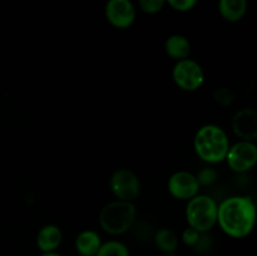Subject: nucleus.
Masks as SVG:
<instances>
[{
  "label": "nucleus",
  "mask_w": 257,
  "mask_h": 256,
  "mask_svg": "<svg viewBox=\"0 0 257 256\" xmlns=\"http://www.w3.org/2000/svg\"><path fill=\"white\" fill-rule=\"evenodd\" d=\"M218 13L228 23H237L245 18L248 9V0H218Z\"/></svg>",
  "instance_id": "obj_13"
},
{
  "label": "nucleus",
  "mask_w": 257,
  "mask_h": 256,
  "mask_svg": "<svg viewBox=\"0 0 257 256\" xmlns=\"http://www.w3.org/2000/svg\"><path fill=\"white\" fill-rule=\"evenodd\" d=\"M153 242L162 253H176L180 245V238L171 228L161 227L153 233Z\"/></svg>",
  "instance_id": "obj_15"
},
{
  "label": "nucleus",
  "mask_w": 257,
  "mask_h": 256,
  "mask_svg": "<svg viewBox=\"0 0 257 256\" xmlns=\"http://www.w3.org/2000/svg\"><path fill=\"white\" fill-rule=\"evenodd\" d=\"M217 171L212 167H206L202 168L200 172L196 175L198 181V185L200 187H206V186H211L216 182L217 180Z\"/></svg>",
  "instance_id": "obj_19"
},
{
  "label": "nucleus",
  "mask_w": 257,
  "mask_h": 256,
  "mask_svg": "<svg viewBox=\"0 0 257 256\" xmlns=\"http://www.w3.org/2000/svg\"><path fill=\"white\" fill-rule=\"evenodd\" d=\"M232 131L240 140L255 141L257 138V112L253 108H241L233 114Z\"/></svg>",
  "instance_id": "obj_10"
},
{
  "label": "nucleus",
  "mask_w": 257,
  "mask_h": 256,
  "mask_svg": "<svg viewBox=\"0 0 257 256\" xmlns=\"http://www.w3.org/2000/svg\"><path fill=\"white\" fill-rule=\"evenodd\" d=\"M99 226L104 232L112 236L127 233L137 221V207L135 202L115 200L107 203L98 216Z\"/></svg>",
  "instance_id": "obj_3"
},
{
  "label": "nucleus",
  "mask_w": 257,
  "mask_h": 256,
  "mask_svg": "<svg viewBox=\"0 0 257 256\" xmlns=\"http://www.w3.org/2000/svg\"><path fill=\"white\" fill-rule=\"evenodd\" d=\"M78 256H84V255H78Z\"/></svg>",
  "instance_id": "obj_24"
},
{
  "label": "nucleus",
  "mask_w": 257,
  "mask_h": 256,
  "mask_svg": "<svg viewBox=\"0 0 257 256\" xmlns=\"http://www.w3.org/2000/svg\"><path fill=\"white\" fill-rule=\"evenodd\" d=\"M191 50H192L191 42L186 35L172 34L165 42L166 54L176 62L190 58Z\"/></svg>",
  "instance_id": "obj_12"
},
{
  "label": "nucleus",
  "mask_w": 257,
  "mask_h": 256,
  "mask_svg": "<svg viewBox=\"0 0 257 256\" xmlns=\"http://www.w3.org/2000/svg\"><path fill=\"white\" fill-rule=\"evenodd\" d=\"M107 22L115 29H128L137 19V9L132 0H107L104 7Z\"/></svg>",
  "instance_id": "obj_8"
},
{
  "label": "nucleus",
  "mask_w": 257,
  "mask_h": 256,
  "mask_svg": "<svg viewBox=\"0 0 257 256\" xmlns=\"http://www.w3.org/2000/svg\"><path fill=\"white\" fill-rule=\"evenodd\" d=\"M201 235H202V233L198 232L197 230H195V228L187 226V227H186L185 230L182 231V235H181V240H182V242L185 243L186 246H190V247H195V245L198 242V240H200Z\"/></svg>",
  "instance_id": "obj_21"
},
{
  "label": "nucleus",
  "mask_w": 257,
  "mask_h": 256,
  "mask_svg": "<svg viewBox=\"0 0 257 256\" xmlns=\"http://www.w3.org/2000/svg\"><path fill=\"white\" fill-rule=\"evenodd\" d=\"M40 256H63L62 253L57 252V251H52V252H42Z\"/></svg>",
  "instance_id": "obj_22"
},
{
  "label": "nucleus",
  "mask_w": 257,
  "mask_h": 256,
  "mask_svg": "<svg viewBox=\"0 0 257 256\" xmlns=\"http://www.w3.org/2000/svg\"><path fill=\"white\" fill-rule=\"evenodd\" d=\"M109 187L117 200L133 202L141 193V180L130 168H118L109 178Z\"/></svg>",
  "instance_id": "obj_6"
},
{
  "label": "nucleus",
  "mask_w": 257,
  "mask_h": 256,
  "mask_svg": "<svg viewBox=\"0 0 257 256\" xmlns=\"http://www.w3.org/2000/svg\"><path fill=\"white\" fill-rule=\"evenodd\" d=\"M166 7V0H138V8L145 14H158Z\"/></svg>",
  "instance_id": "obj_18"
},
{
  "label": "nucleus",
  "mask_w": 257,
  "mask_h": 256,
  "mask_svg": "<svg viewBox=\"0 0 257 256\" xmlns=\"http://www.w3.org/2000/svg\"><path fill=\"white\" fill-rule=\"evenodd\" d=\"M167 190L173 198L188 201L200 193V185L195 173L188 171H177L167 181Z\"/></svg>",
  "instance_id": "obj_9"
},
{
  "label": "nucleus",
  "mask_w": 257,
  "mask_h": 256,
  "mask_svg": "<svg viewBox=\"0 0 257 256\" xmlns=\"http://www.w3.org/2000/svg\"><path fill=\"white\" fill-rule=\"evenodd\" d=\"M172 79L180 89L196 92L205 83V70L201 64L191 58L177 60L172 68Z\"/></svg>",
  "instance_id": "obj_5"
},
{
  "label": "nucleus",
  "mask_w": 257,
  "mask_h": 256,
  "mask_svg": "<svg viewBox=\"0 0 257 256\" xmlns=\"http://www.w3.org/2000/svg\"><path fill=\"white\" fill-rule=\"evenodd\" d=\"M213 99L221 107H230L236 99V94L228 87H218L213 92Z\"/></svg>",
  "instance_id": "obj_17"
},
{
  "label": "nucleus",
  "mask_w": 257,
  "mask_h": 256,
  "mask_svg": "<svg viewBox=\"0 0 257 256\" xmlns=\"http://www.w3.org/2000/svg\"><path fill=\"white\" fill-rule=\"evenodd\" d=\"M193 148L203 162L216 165L225 161L230 148V140L223 128L208 123L197 130L193 137Z\"/></svg>",
  "instance_id": "obj_2"
},
{
  "label": "nucleus",
  "mask_w": 257,
  "mask_h": 256,
  "mask_svg": "<svg viewBox=\"0 0 257 256\" xmlns=\"http://www.w3.org/2000/svg\"><path fill=\"white\" fill-rule=\"evenodd\" d=\"M63 241V232L59 226L48 223L44 225L37 233V242L38 248L40 252H52L57 251Z\"/></svg>",
  "instance_id": "obj_11"
},
{
  "label": "nucleus",
  "mask_w": 257,
  "mask_h": 256,
  "mask_svg": "<svg viewBox=\"0 0 257 256\" xmlns=\"http://www.w3.org/2000/svg\"><path fill=\"white\" fill-rule=\"evenodd\" d=\"M95 256H131V251L122 241L108 240L102 242Z\"/></svg>",
  "instance_id": "obj_16"
},
{
  "label": "nucleus",
  "mask_w": 257,
  "mask_h": 256,
  "mask_svg": "<svg viewBox=\"0 0 257 256\" xmlns=\"http://www.w3.org/2000/svg\"><path fill=\"white\" fill-rule=\"evenodd\" d=\"M197 3L198 0H166V5L180 13L191 12Z\"/></svg>",
  "instance_id": "obj_20"
},
{
  "label": "nucleus",
  "mask_w": 257,
  "mask_h": 256,
  "mask_svg": "<svg viewBox=\"0 0 257 256\" xmlns=\"http://www.w3.org/2000/svg\"><path fill=\"white\" fill-rule=\"evenodd\" d=\"M186 221L190 227L207 233L217 225V202L207 195H196L187 201Z\"/></svg>",
  "instance_id": "obj_4"
},
{
  "label": "nucleus",
  "mask_w": 257,
  "mask_h": 256,
  "mask_svg": "<svg viewBox=\"0 0 257 256\" xmlns=\"http://www.w3.org/2000/svg\"><path fill=\"white\" fill-rule=\"evenodd\" d=\"M217 225L232 238H245L256 225V205L250 196H230L217 205Z\"/></svg>",
  "instance_id": "obj_1"
},
{
  "label": "nucleus",
  "mask_w": 257,
  "mask_h": 256,
  "mask_svg": "<svg viewBox=\"0 0 257 256\" xmlns=\"http://www.w3.org/2000/svg\"><path fill=\"white\" fill-rule=\"evenodd\" d=\"M102 238L99 233L94 230H83L77 235L74 241L75 250L78 255L95 256L102 245Z\"/></svg>",
  "instance_id": "obj_14"
},
{
  "label": "nucleus",
  "mask_w": 257,
  "mask_h": 256,
  "mask_svg": "<svg viewBox=\"0 0 257 256\" xmlns=\"http://www.w3.org/2000/svg\"><path fill=\"white\" fill-rule=\"evenodd\" d=\"M161 256H177L176 253H162Z\"/></svg>",
  "instance_id": "obj_23"
},
{
  "label": "nucleus",
  "mask_w": 257,
  "mask_h": 256,
  "mask_svg": "<svg viewBox=\"0 0 257 256\" xmlns=\"http://www.w3.org/2000/svg\"><path fill=\"white\" fill-rule=\"evenodd\" d=\"M225 161L231 171L236 173H246L252 170L257 163V146L253 141L240 140L230 145Z\"/></svg>",
  "instance_id": "obj_7"
}]
</instances>
